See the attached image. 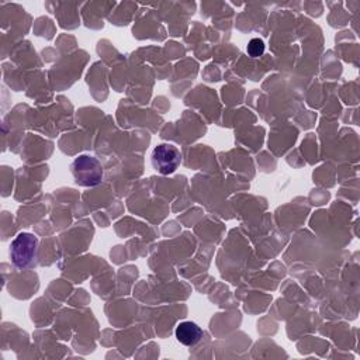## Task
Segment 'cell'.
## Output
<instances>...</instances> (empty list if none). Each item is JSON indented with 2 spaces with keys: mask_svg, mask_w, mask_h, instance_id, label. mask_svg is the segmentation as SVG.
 Returning <instances> with one entry per match:
<instances>
[{
  "mask_svg": "<svg viewBox=\"0 0 360 360\" xmlns=\"http://www.w3.org/2000/svg\"><path fill=\"white\" fill-rule=\"evenodd\" d=\"M152 166L160 174H172L180 166L179 149L172 143H159L152 150Z\"/></svg>",
  "mask_w": 360,
  "mask_h": 360,
  "instance_id": "obj_3",
  "label": "cell"
},
{
  "mask_svg": "<svg viewBox=\"0 0 360 360\" xmlns=\"http://www.w3.org/2000/svg\"><path fill=\"white\" fill-rule=\"evenodd\" d=\"M174 335H176V339L181 345H184V346H194V345H197L201 340L202 329L195 322L184 321V322H180L176 326Z\"/></svg>",
  "mask_w": 360,
  "mask_h": 360,
  "instance_id": "obj_4",
  "label": "cell"
},
{
  "mask_svg": "<svg viewBox=\"0 0 360 360\" xmlns=\"http://www.w3.org/2000/svg\"><path fill=\"white\" fill-rule=\"evenodd\" d=\"M246 52L249 53V56L252 58H259L263 55L264 52V42L260 38H253L249 41L248 46H246Z\"/></svg>",
  "mask_w": 360,
  "mask_h": 360,
  "instance_id": "obj_5",
  "label": "cell"
},
{
  "mask_svg": "<svg viewBox=\"0 0 360 360\" xmlns=\"http://www.w3.org/2000/svg\"><path fill=\"white\" fill-rule=\"evenodd\" d=\"M70 172L75 183L83 187L97 186L103 180V167L97 158L80 155L70 165Z\"/></svg>",
  "mask_w": 360,
  "mask_h": 360,
  "instance_id": "obj_2",
  "label": "cell"
},
{
  "mask_svg": "<svg viewBox=\"0 0 360 360\" xmlns=\"http://www.w3.org/2000/svg\"><path fill=\"white\" fill-rule=\"evenodd\" d=\"M38 252V238L28 232L18 233L13 242L10 243V260L17 269L30 267L35 259Z\"/></svg>",
  "mask_w": 360,
  "mask_h": 360,
  "instance_id": "obj_1",
  "label": "cell"
}]
</instances>
